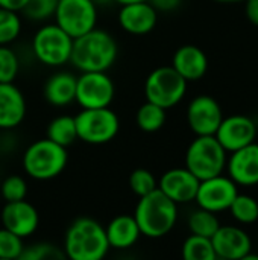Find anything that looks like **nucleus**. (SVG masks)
Here are the masks:
<instances>
[{"label":"nucleus","instance_id":"nucleus-1","mask_svg":"<svg viewBox=\"0 0 258 260\" xmlns=\"http://www.w3.org/2000/svg\"><path fill=\"white\" fill-rule=\"evenodd\" d=\"M119 55L116 38L97 26L73 40L70 62L79 72H108Z\"/></svg>","mask_w":258,"mask_h":260},{"label":"nucleus","instance_id":"nucleus-2","mask_svg":"<svg viewBox=\"0 0 258 260\" xmlns=\"http://www.w3.org/2000/svg\"><path fill=\"white\" fill-rule=\"evenodd\" d=\"M109 250L105 227L87 216L68 225L62 242L65 259L70 260H102Z\"/></svg>","mask_w":258,"mask_h":260},{"label":"nucleus","instance_id":"nucleus-3","mask_svg":"<svg viewBox=\"0 0 258 260\" xmlns=\"http://www.w3.org/2000/svg\"><path fill=\"white\" fill-rule=\"evenodd\" d=\"M141 236L160 239L169 235L178 221V204L167 198L160 189L140 197L132 215Z\"/></svg>","mask_w":258,"mask_h":260},{"label":"nucleus","instance_id":"nucleus-4","mask_svg":"<svg viewBox=\"0 0 258 260\" xmlns=\"http://www.w3.org/2000/svg\"><path fill=\"white\" fill-rule=\"evenodd\" d=\"M23 169L36 181H49L59 177L68 163L67 148L47 137L30 143L23 154Z\"/></svg>","mask_w":258,"mask_h":260},{"label":"nucleus","instance_id":"nucleus-5","mask_svg":"<svg viewBox=\"0 0 258 260\" xmlns=\"http://www.w3.org/2000/svg\"><path fill=\"white\" fill-rule=\"evenodd\" d=\"M186 168L201 181L224 174L227 151L214 136H196L186 151Z\"/></svg>","mask_w":258,"mask_h":260},{"label":"nucleus","instance_id":"nucleus-6","mask_svg":"<svg viewBox=\"0 0 258 260\" xmlns=\"http://www.w3.org/2000/svg\"><path fill=\"white\" fill-rule=\"evenodd\" d=\"M78 140L88 145H105L116 139L120 129L119 116L109 108H82L75 116Z\"/></svg>","mask_w":258,"mask_h":260},{"label":"nucleus","instance_id":"nucleus-7","mask_svg":"<svg viewBox=\"0 0 258 260\" xmlns=\"http://www.w3.org/2000/svg\"><path fill=\"white\" fill-rule=\"evenodd\" d=\"M73 38L56 23L41 26L32 38V53L43 66L59 67L70 62Z\"/></svg>","mask_w":258,"mask_h":260},{"label":"nucleus","instance_id":"nucleus-8","mask_svg":"<svg viewBox=\"0 0 258 260\" xmlns=\"http://www.w3.org/2000/svg\"><path fill=\"white\" fill-rule=\"evenodd\" d=\"M187 81L172 67L161 66L152 70L144 82L146 101L163 107L164 110L178 105L187 93Z\"/></svg>","mask_w":258,"mask_h":260},{"label":"nucleus","instance_id":"nucleus-9","mask_svg":"<svg viewBox=\"0 0 258 260\" xmlns=\"http://www.w3.org/2000/svg\"><path fill=\"white\" fill-rule=\"evenodd\" d=\"M97 9L91 0H58L53 18L75 40L97 26Z\"/></svg>","mask_w":258,"mask_h":260},{"label":"nucleus","instance_id":"nucleus-10","mask_svg":"<svg viewBox=\"0 0 258 260\" xmlns=\"http://www.w3.org/2000/svg\"><path fill=\"white\" fill-rule=\"evenodd\" d=\"M116 96V87L106 72H81L76 76L75 102L81 108L111 107Z\"/></svg>","mask_w":258,"mask_h":260},{"label":"nucleus","instance_id":"nucleus-11","mask_svg":"<svg viewBox=\"0 0 258 260\" xmlns=\"http://www.w3.org/2000/svg\"><path fill=\"white\" fill-rule=\"evenodd\" d=\"M237 193V184L230 177L220 174L199 181L195 201L201 209L219 213L230 209Z\"/></svg>","mask_w":258,"mask_h":260},{"label":"nucleus","instance_id":"nucleus-12","mask_svg":"<svg viewBox=\"0 0 258 260\" xmlns=\"http://www.w3.org/2000/svg\"><path fill=\"white\" fill-rule=\"evenodd\" d=\"M222 119L219 102L208 94L193 98L187 107V123L196 136H214Z\"/></svg>","mask_w":258,"mask_h":260},{"label":"nucleus","instance_id":"nucleus-13","mask_svg":"<svg viewBox=\"0 0 258 260\" xmlns=\"http://www.w3.org/2000/svg\"><path fill=\"white\" fill-rule=\"evenodd\" d=\"M214 137L227 152H233L255 142L257 125L249 116L233 114L222 119Z\"/></svg>","mask_w":258,"mask_h":260},{"label":"nucleus","instance_id":"nucleus-14","mask_svg":"<svg viewBox=\"0 0 258 260\" xmlns=\"http://www.w3.org/2000/svg\"><path fill=\"white\" fill-rule=\"evenodd\" d=\"M0 219L2 227L20 236L21 239L32 236L40 227V213L26 200L6 203L2 209Z\"/></svg>","mask_w":258,"mask_h":260},{"label":"nucleus","instance_id":"nucleus-15","mask_svg":"<svg viewBox=\"0 0 258 260\" xmlns=\"http://www.w3.org/2000/svg\"><path fill=\"white\" fill-rule=\"evenodd\" d=\"M211 244L217 259L243 260L252 250L248 233L234 225H220L211 236Z\"/></svg>","mask_w":258,"mask_h":260},{"label":"nucleus","instance_id":"nucleus-16","mask_svg":"<svg viewBox=\"0 0 258 260\" xmlns=\"http://www.w3.org/2000/svg\"><path fill=\"white\" fill-rule=\"evenodd\" d=\"M199 187V180L187 168H173L166 171L160 181L158 189L176 204H187L195 201Z\"/></svg>","mask_w":258,"mask_h":260},{"label":"nucleus","instance_id":"nucleus-17","mask_svg":"<svg viewBox=\"0 0 258 260\" xmlns=\"http://www.w3.org/2000/svg\"><path fill=\"white\" fill-rule=\"evenodd\" d=\"M117 21L119 26L131 35H148L158 23V11L149 2L122 5Z\"/></svg>","mask_w":258,"mask_h":260},{"label":"nucleus","instance_id":"nucleus-18","mask_svg":"<svg viewBox=\"0 0 258 260\" xmlns=\"http://www.w3.org/2000/svg\"><path fill=\"white\" fill-rule=\"evenodd\" d=\"M230 178L240 186L258 184V143L252 142L231 152L227 160Z\"/></svg>","mask_w":258,"mask_h":260},{"label":"nucleus","instance_id":"nucleus-19","mask_svg":"<svg viewBox=\"0 0 258 260\" xmlns=\"http://www.w3.org/2000/svg\"><path fill=\"white\" fill-rule=\"evenodd\" d=\"M27 105L24 94L14 82H0V129L9 131L21 125Z\"/></svg>","mask_w":258,"mask_h":260},{"label":"nucleus","instance_id":"nucleus-20","mask_svg":"<svg viewBox=\"0 0 258 260\" xmlns=\"http://www.w3.org/2000/svg\"><path fill=\"white\" fill-rule=\"evenodd\" d=\"M172 67L187 81H199L208 70V58L205 52L193 44L181 46L172 58Z\"/></svg>","mask_w":258,"mask_h":260},{"label":"nucleus","instance_id":"nucleus-21","mask_svg":"<svg viewBox=\"0 0 258 260\" xmlns=\"http://www.w3.org/2000/svg\"><path fill=\"white\" fill-rule=\"evenodd\" d=\"M109 248L128 250L132 248L141 238L138 224L132 215H119L113 218L105 227Z\"/></svg>","mask_w":258,"mask_h":260},{"label":"nucleus","instance_id":"nucleus-22","mask_svg":"<svg viewBox=\"0 0 258 260\" xmlns=\"http://www.w3.org/2000/svg\"><path fill=\"white\" fill-rule=\"evenodd\" d=\"M43 96L49 105L62 108L75 102L76 76L70 72H56L44 84Z\"/></svg>","mask_w":258,"mask_h":260},{"label":"nucleus","instance_id":"nucleus-23","mask_svg":"<svg viewBox=\"0 0 258 260\" xmlns=\"http://www.w3.org/2000/svg\"><path fill=\"white\" fill-rule=\"evenodd\" d=\"M46 137L64 148L73 145L78 140L75 116L62 114L52 119L46 128Z\"/></svg>","mask_w":258,"mask_h":260},{"label":"nucleus","instance_id":"nucleus-24","mask_svg":"<svg viewBox=\"0 0 258 260\" xmlns=\"http://www.w3.org/2000/svg\"><path fill=\"white\" fill-rule=\"evenodd\" d=\"M135 123L143 133H157L166 123V110L146 101L135 113Z\"/></svg>","mask_w":258,"mask_h":260},{"label":"nucleus","instance_id":"nucleus-25","mask_svg":"<svg viewBox=\"0 0 258 260\" xmlns=\"http://www.w3.org/2000/svg\"><path fill=\"white\" fill-rule=\"evenodd\" d=\"M181 254L186 260H216V253L211 244V238H204L198 235L189 236L184 244Z\"/></svg>","mask_w":258,"mask_h":260},{"label":"nucleus","instance_id":"nucleus-26","mask_svg":"<svg viewBox=\"0 0 258 260\" xmlns=\"http://www.w3.org/2000/svg\"><path fill=\"white\" fill-rule=\"evenodd\" d=\"M187 224H189V230L192 232V235H198L204 238H211L220 227L216 213L201 209V207L189 216Z\"/></svg>","mask_w":258,"mask_h":260},{"label":"nucleus","instance_id":"nucleus-27","mask_svg":"<svg viewBox=\"0 0 258 260\" xmlns=\"http://www.w3.org/2000/svg\"><path fill=\"white\" fill-rule=\"evenodd\" d=\"M233 218L242 224H252L258 219V203L255 198L245 193H237L228 209Z\"/></svg>","mask_w":258,"mask_h":260},{"label":"nucleus","instance_id":"nucleus-28","mask_svg":"<svg viewBox=\"0 0 258 260\" xmlns=\"http://www.w3.org/2000/svg\"><path fill=\"white\" fill-rule=\"evenodd\" d=\"M20 12L0 8V46L12 44L21 32Z\"/></svg>","mask_w":258,"mask_h":260},{"label":"nucleus","instance_id":"nucleus-29","mask_svg":"<svg viewBox=\"0 0 258 260\" xmlns=\"http://www.w3.org/2000/svg\"><path fill=\"white\" fill-rule=\"evenodd\" d=\"M65 254L62 247H56L49 242H38L32 245H24L20 260H62Z\"/></svg>","mask_w":258,"mask_h":260},{"label":"nucleus","instance_id":"nucleus-30","mask_svg":"<svg viewBox=\"0 0 258 260\" xmlns=\"http://www.w3.org/2000/svg\"><path fill=\"white\" fill-rule=\"evenodd\" d=\"M129 189L134 195L140 198L158 189V181L151 171L138 168L129 175Z\"/></svg>","mask_w":258,"mask_h":260},{"label":"nucleus","instance_id":"nucleus-31","mask_svg":"<svg viewBox=\"0 0 258 260\" xmlns=\"http://www.w3.org/2000/svg\"><path fill=\"white\" fill-rule=\"evenodd\" d=\"M0 193L5 200V203L26 200L27 181L21 175H9L0 184Z\"/></svg>","mask_w":258,"mask_h":260},{"label":"nucleus","instance_id":"nucleus-32","mask_svg":"<svg viewBox=\"0 0 258 260\" xmlns=\"http://www.w3.org/2000/svg\"><path fill=\"white\" fill-rule=\"evenodd\" d=\"M23 250H24L23 239L20 236L14 235L12 232L6 230L5 227H2L0 229V259H20Z\"/></svg>","mask_w":258,"mask_h":260},{"label":"nucleus","instance_id":"nucleus-33","mask_svg":"<svg viewBox=\"0 0 258 260\" xmlns=\"http://www.w3.org/2000/svg\"><path fill=\"white\" fill-rule=\"evenodd\" d=\"M58 0H27L23 15L30 21H46L53 17Z\"/></svg>","mask_w":258,"mask_h":260},{"label":"nucleus","instance_id":"nucleus-34","mask_svg":"<svg viewBox=\"0 0 258 260\" xmlns=\"http://www.w3.org/2000/svg\"><path fill=\"white\" fill-rule=\"evenodd\" d=\"M20 70V59L9 46H0V82H14Z\"/></svg>","mask_w":258,"mask_h":260},{"label":"nucleus","instance_id":"nucleus-35","mask_svg":"<svg viewBox=\"0 0 258 260\" xmlns=\"http://www.w3.org/2000/svg\"><path fill=\"white\" fill-rule=\"evenodd\" d=\"M158 12H170L181 6L182 0H148Z\"/></svg>","mask_w":258,"mask_h":260},{"label":"nucleus","instance_id":"nucleus-36","mask_svg":"<svg viewBox=\"0 0 258 260\" xmlns=\"http://www.w3.org/2000/svg\"><path fill=\"white\" fill-rule=\"evenodd\" d=\"M245 14L252 24L258 26V0H245Z\"/></svg>","mask_w":258,"mask_h":260},{"label":"nucleus","instance_id":"nucleus-37","mask_svg":"<svg viewBox=\"0 0 258 260\" xmlns=\"http://www.w3.org/2000/svg\"><path fill=\"white\" fill-rule=\"evenodd\" d=\"M26 3H27V0H0V8L15 11V12H21L24 9Z\"/></svg>","mask_w":258,"mask_h":260},{"label":"nucleus","instance_id":"nucleus-38","mask_svg":"<svg viewBox=\"0 0 258 260\" xmlns=\"http://www.w3.org/2000/svg\"><path fill=\"white\" fill-rule=\"evenodd\" d=\"M97 8H103V6H108L111 2H114V0H91Z\"/></svg>","mask_w":258,"mask_h":260},{"label":"nucleus","instance_id":"nucleus-39","mask_svg":"<svg viewBox=\"0 0 258 260\" xmlns=\"http://www.w3.org/2000/svg\"><path fill=\"white\" fill-rule=\"evenodd\" d=\"M116 3H119L120 6L122 5H129V3H137V2H148V0H114Z\"/></svg>","mask_w":258,"mask_h":260},{"label":"nucleus","instance_id":"nucleus-40","mask_svg":"<svg viewBox=\"0 0 258 260\" xmlns=\"http://www.w3.org/2000/svg\"><path fill=\"white\" fill-rule=\"evenodd\" d=\"M217 3H237V2H245V0H214Z\"/></svg>","mask_w":258,"mask_h":260}]
</instances>
